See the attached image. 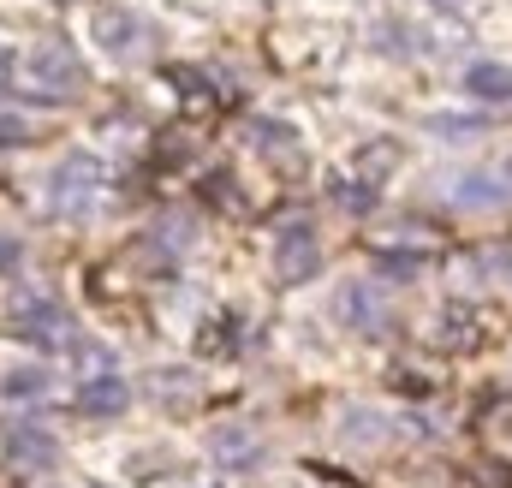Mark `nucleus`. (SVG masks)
<instances>
[{
	"mask_svg": "<svg viewBox=\"0 0 512 488\" xmlns=\"http://www.w3.org/2000/svg\"><path fill=\"white\" fill-rule=\"evenodd\" d=\"M66 358H72V375H78V381L114 375V352H108V346H96V340H78V346H72Z\"/></svg>",
	"mask_w": 512,
	"mask_h": 488,
	"instance_id": "obj_14",
	"label": "nucleus"
},
{
	"mask_svg": "<svg viewBox=\"0 0 512 488\" xmlns=\"http://www.w3.org/2000/svg\"><path fill=\"white\" fill-rule=\"evenodd\" d=\"M12 78H18V60L0 48V96H12Z\"/></svg>",
	"mask_w": 512,
	"mask_h": 488,
	"instance_id": "obj_19",
	"label": "nucleus"
},
{
	"mask_svg": "<svg viewBox=\"0 0 512 488\" xmlns=\"http://www.w3.org/2000/svg\"><path fill=\"white\" fill-rule=\"evenodd\" d=\"M96 42H102L108 54L131 60V54H143V48L155 42V30H149L131 6H102V12H96Z\"/></svg>",
	"mask_w": 512,
	"mask_h": 488,
	"instance_id": "obj_6",
	"label": "nucleus"
},
{
	"mask_svg": "<svg viewBox=\"0 0 512 488\" xmlns=\"http://www.w3.org/2000/svg\"><path fill=\"white\" fill-rule=\"evenodd\" d=\"M6 262H18V239H0V268Z\"/></svg>",
	"mask_w": 512,
	"mask_h": 488,
	"instance_id": "obj_20",
	"label": "nucleus"
},
{
	"mask_svg": "<svg viewBox=\"0 0 512 488\" xmlns=\"http://www.w3.org/2000/svg\"><path fill=\"white\" fill-rule=\"evenodd\" d=\"M382 435H387V417H376V411H364V405H352V411H346V441L370 447V441H382Z\"/></svg>",
	"mask_w": 512,
	"mask_h": 488,
	"instance_id": "obj_15",
	"label": "nucleus"
},
{
	"mask_svg": "<svg viewBox=\"0 0 512 488\" xmlns=\"http://www.w3.org/2000/svg\"><path fill=\"white\" fill-rule=\"evenodd\" d=\"M465 90L477 102H512V66H495V60H477L465 72Z\"/></svg>",
	"mask_w": 512,
	"mask_h": 488,
	"instance_id": "obj_10",
	"label": "nucleus"
},
{
	"mask_svg": "<svg viewBox=\"0 0 512 488\" xmlns=\"http://www.w3.org/2000/svg\"><path fill=\"white\" fill-rule=\"evenodd\" d=\"M6 453H12L18 465H54V441L36 435V429H12V435H6Z\"/></svg>",
	"mask_w": 512,
	"mask_h": 488,
	"instance_id": "obj_13",
	"label": "nucleus"
},
{
	"mask_svg": "<svg viewBox=\"0 0 512 488\" xmlns=\"http://www.w3.org/2000/svg\"><path fill=\"white\" fill-rule=\"evenodd\" d=\"M18 143H30V120L24 114H0V149H18Z\"/></svg>",
	"mask_w": 512,
	"mask_h": 488,
	"instance_id": "obj_18",
	"label": "nucleus"
},
{
	"mask_svg": "<svg viewBox=\"0 0 512 488\" xmlns=\"http://www.w3.org/2000/svg\"><path fill=\"white\" fill-rule=\"evenodd\" d=\"M334 316H340L352 334H364V340H382L387 328H393L387 292L376 286V280H346V286L334 292Z\"/></svg>",
	"mask_w": 512,
	"mask_h": 488,
	"instance_id": "obj_3",
	"label": "nucleus"
},
{
	"mask_svg": "<svg viewBox=\"0 0 512 488\" xmlns=\"http://www.w3.org/2000/svg\"><path fill=\"white\" fill-rule=\"evenodd\" d=\"M376 268L393 274V280H417L429 262H423V256H411V250H376Z\"/></svg>",
	"mask_w": 512,
	"mask_h": 488,
	"instance_id": "obj_16",
	"label": "nucleus"
},
{
	"mask_svg": "<svg viewBox=\"0 0 512 488\" xmlns=\"http://www.w3.org/2000/svg\"><path fill=\"white\" fill-rule=\"evenodd\" d=\"M274 268H280L286 286H304V280L322 268V244H316V233H310V227H286L280 244H274Z\"/></svg>",
	"mask_w": 512,
	"mask_h": 488,
	"instance_id": "obj_7",
	"label": "nucleus"
},
{
	"mask_svg": "<svg viewBox=\"0 0 512 488\" xmlns=\"http://www.w3.org/2000/svg\"><path fill=\"white\" fill-rule=\"evenodd\" d=\"M102 191V161L96 155H66L54 167V209L60 215H90Z\"/></svg>",
	"mask_w": 512,
	"mask_h": 488,
	"instance_id": "obj_5",
	"label": "nucleus"
},
{
	"mask_svg": "<svg viewBox=\"0 0 512 488\" xmlns=\"http://www.w3.org/2000/svg\"><path fill=\"white\" fill-rule=\"evenodd\" d=\"M0 393H6V399H12V405H42V399H48V369H12V375H6V381H0Z\"/></svg>",
	"mask_w": 512,
	"mask_h": 488,
	"instance_id": "obj_11",
	"label": "nucleus"
},
{
	"mask_svg": "<svg viewBox=\"0 0 512 488\" xmlns=\"http://www.w3.org/2000/svg\"><path fill=\"white\" fill-rule=\"evenodd\" d=\"M507 274H512V256H507Z\"/></svg>",
	"mask_w": 512,
	"mask_h": 488,
	"instance_id": "obj_22",
	"label": "nucleus"
},
{
	"mask_svg": "<svg viewBox=\"0 0 512 488\" xmlns=\"http://www.w3.org/2000/svg\"><path fill=\"white\" fill-rule=\"evenodd\" d=\"M447 203H453V209H501V203H512V161L453 173V179H447Z\"/></svg>",
	"mask_w": 512,
	"mask_h": 488,
	"instance_id": "obj_4",
	"label": "nucleus"
},
{
	"mask_svg": "<svg viewBox=\"0 0 512 488\" xmlns=\"http://www.w3.org/2000/svg\"><path fill=\"white\" fill-rule=\"evenodd\" d=\"M12 328L24 346H42V352H72L84 334L72 328V316L48 298V292H12Z\"/></svg>",
	"mask_w": 512,
	"mask_h": 488,
	"instance_id": "obj_2",
	"label": "nucleus"
},
{
	"mask_svg": "<svg viewBox=\"0 0 512 488\" xmlns=\"http://www.w3.org/2000/svg\"><path fill=\"white\" fill-rule=\"evenodd\" d=\"M126 405H131V381H120V375L78 381V411H84V417H120Z\"/></svg>",
	"mask_w": 512,
	"mask_h": 488,
	"instance_id": "obj_9",
	"label": "nucleus"
},
{
	"mask_svg": "<svg viewBox=\"0 0 512 488\" xmlns=\"http://www.w3.org/2000/svg\"><path fill=\"white\" fill-rule=\"evenodd\" d=\"M209 459L215 465H256L262 459V441H256V429H245V423H221V429H209Z\"/></svg>",
	"mask_w": 512,
	"mask_h": 488,
	"instance_id": "obj_8",
	"label": "nucleus"
},
{
	"mask_svg": "<svg viewBox=\"0 0 512 488\" xmlns=\"http://www.w3.org/2000/svg\"><path fill=\"white\" fill-rule=\"evenodd\" d=\"M334 197H340V209H352V215H364V209H376V197H370V185H334Z\"/></svg>",
	"mask_w": 512,
	"mask_h": 488,
	"instance_id": "obj_17",
	"label": "nucleus"
},
{
	"mask_svg": "<svg viewBox=\"0 0 512 488\" xmlns=\"http://www.w3.org/2000/svg\"><path fill=\"white\" fill-rule=\"evenodd\" d=\"M84 90V66L66 42H36L24 60H18V78H12V96L18 102H36V108H60Z\"/></svg>",
	"mask_w": 512,
	"mask_h": 488,
	"instance_id": "obj_1",
	"label": "nucleus"
},
{
	"mask_svg": "<svg viewBox=\"0 0 512 488\" xmlns=\"http://www.w3.org/2000/svg\"><path fill=\"white\" fill-rule=\"evenodd\" d=\"M483 131H489V114H429V137H447V143H465Z\"/></svg>",
	"mask_w": 512,
	"mask_h": 488,
	"instance_id": "obj_12",
	"label": "nucleus"
},
{
	"mask_svg": "<svg viewBox=\"0 0 512 488\" xmlns=\"http://www.w3.org/2000/svg\"><path fill=\"white\" fill-rule=\"evenodd\" d=\"M429 6H435V12H465L471 0H429Z\"/></svg>",
	"mask_w": 512,
	"mask_h": 488,
	"instance_id": "obj_21",
	"label": "nucleus"
}]
</instances>
